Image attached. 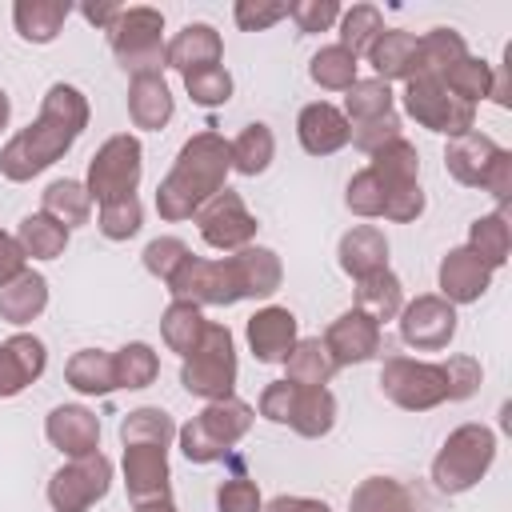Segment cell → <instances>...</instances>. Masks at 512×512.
<instances>
[{"label":"cell","mask_w":512,"mask_h":512,"mask_svg":"<svg viewBox=\"0 0 512 512\" xmlns=\"http://www.w3.org/2000/svg\"><path fill=\"white\" fill-rule=\"evenodd\" d=\"M40 212H48L52 220H60L68 232L72 228H80V224H88V216H92V196H88V188H84V180H52L44 192H40Z\"/></svg>","instance_id":"f35d334b"},{"label":"cell","mask_w":512,"mask_h":512,"mask_svg":"<svg viewBox=\"0 0 512 512\" xmlns=\"http://www.w3.org/2000/svg\"><path fill=\"white\" fill-rule=\"evenodd\" d=\"M232 88H236V84H232V72H228L224 64L184 76V92L192 96L196 108H224V104L232 100Z\"/></svg>","instance_id":"c3c4849f"},{"label":"cell","mask_w":512,"mask_h":512,"mask_svg":"<svg viewBox=\"0 0 512 512\" xmlns=\"http://www.w3.org/2000/svg\"><path fill=\"white\" fill-rule=\"evenodd\" d=\"M68 16H72L68 0H16L12 4V24L20 40L28 44H52Z\"/></svg>","instance_id":"83f0119b"},{"label":"cell","mask_w":512,"mask_h":512,"mask_svg":"<svg viewBox=\"0 0 512 512\" xmlns=\"http://www.w3.org/2000/svg\"><path fill=\"white\" fill-rule=\"evenodd\" d=\"M140 176H144V144L132 136V132H116L108 136L96 156L88 160V176H84V188L92 196V204H108V200H124V196H136L140 188Z\"/></svg>","instance_id":"52a82bcc"},{"label":"cell","mask_w":512,"mask_h":512,"mask_svg":"<svg viewBox=\"0 0 512 512\" xmlns=\"http://www.w3.org/2000/svg\"><path fill=\"white\" fill-rule=\"evenodd\" d=\"M340 112L348 116V124H356V120H372V116H384V112H396L392 84H384V80H376V76L356 80V84L348 88Z\"/></svg>","instance_id":"bcb514c9"},{"label":"cell","mask_w":512,"mask_h":512,"mask_svg":"<svg viewBox=\"0 0 512 512\" xmlns=\"http://www.w3.org/2000/svg\"><path fill=\"white\" fill-rule=\"evenodd\" d=\"M236 376H240V364H236V340L228 332V324H216L208 320L200 344L192 356L180 360V388L196 400H224V396H236Z\"/></svg>","instance_id":"5b68a950"},{"label":"cell","mask_w":512,"mask_h":512,"mask_svg":"<svg viewBox=\"0 0 512 512\" xmlns=\"http://www.w3.org/2000/svg\"><path fill=\"white\" fill-rule=\"evenodd\" d=\"M260 512H332V508L328 500H316V496H276Z\"/></svg>","instance_id":"6125c7cd"},{"label":"cell","mask_w":512,"mask_h":512,"mask_svg":"<svg viewBox=\"0 0 512 512\" xmlns=\"http://www.w3.org/2000/svg\"><path fill=\"white\" fill-rule=\"evenodd\" d=\"M64 380L80 396H112L116 392L112 352H104V348H80V352H72L68 364H64Z\"/></svg>","instance_id":"4dcf8cb0"},{"label":"cell","mask_w":512,"mask_h":512,"mask_svg":"<svg viewBox=\"0 0 512 512\" xmlns=\"http://www.w3.org/2000/svg\"><path fill=\"white\" fill-rule=\"evenodd\" d=\"M464 56H468V44L456 28H428L424 36H416V76L440 80Z\"/></svg>","instance_id":"e575fe53"},{"label":"cell","mask_w":512,"mask_h":512,"mask_svg":"<svg viewBox=\"0 0 512 512\" xmlns=\"http://www.w3.org/2000/svg\"><path fill=\"white\" fill-rule=\"evenodd\" d=\"M88 96L76 84L56 80L44 100L40 112L28 128H20L4 148H0V176L12 184H28L32 176H40L44 168H52L60 156L72 152V144L84 136L88 128Z\"/></svg>","instance_id":"6da1fadb"},{"label":"cell","mask_w":512,"mask_h":512,"mask_svg":"<svg viewBox=\"0 0 512 512\" xmlns=\"http://www.w3.org/2000/svg\"><path fill=\"white\" fill-rule=\"evenodd\" d=\"M124 488L132 504L172 496V468H168V448L156 444H124Z\"/></svg>","instance_id":"2e32d148"},{"label":"cell","mask_w":512,"mask_h":512,"mask_svg":"<svg viewBox=\"0 0 512 512\" xmlns=\"http://www.w3.org/2000/svg\"><path fill=\"white\" fill-rule=\"evenodd\" d=\"M112 364H116V388H148L160 376V356L144 340H132V344L116 348Z\"/></svg>","instance_id":"ee69618b"},{"label":"cell","mask_w":512,"mask_h":512,"mask_svg":"<svg viewBox=\"0 0 512 512\" xmlns=\"http://www.w3.org/2000/svg\"><path fill=\"white\" fill-rule=\"evenodd\" d=\"M340 0H292L288 4V20L300 28V36H316L328 32L340 20Z\"/></svg>","instance_id":"816d5d0a"},{"label":"cell","mask_w":512,"mask_h":512,"mask_svg":"<svg viewBox=\"0 0 512 512\" xmlns=\"http://www.w3.org/2000/svg\"><path fill=\"white\" fill-rule=\"evenodd\" d=\"M364 56H368L376 80H384V84H396L400 80L404 84V80L416 76V32H408V28H384Z\"/></svg>","instance_id":"d4e9b609"},{"label":"cell","mask_w":512,"mask_h":512,"mask_svg":"<svg viewBox=\"0 0 512 512\" xmlns=\"http://www.w3.org/2000/svg\"><path fill=\"white\" fill-rule=\"evenodd\" d=\"M404 124H400V116L396 112H384V116H372V120H356L352 124V136H348V144H356L360 152H376V148H384L388 140H396V136H404L400 132Z\"/></svg>","instance_id":"db71d44e"},{"label":"cell","mask_w":512,"mask_h":512,"mask_svg":"<svg viewBox=\"0 0 512 512\" xmlns=\"http://www.w3.org/2000/svg\"><path fill=\"white\" fill-rule=\"evenodd\" d=\"M456 320H460L456 308L444 296H436V292H424L416 300H404V308L396 316L400 340L408 348H416V352H440V348H448L452 336H456Z\"/></svg>","instance_id":"4fadbf2b"},{"label":"cell","mask_w":512,"mask_h":512,"mask_svg":"<svg viewBox=\"0 0 512 512\" xmlns=\"http://www.w3.org/2000/svg\"><path fill=\"white\" fill-rule=\"evenodd\" d=\"M108 44H112L116 64L128 76H148V72L168 68L164 64L168 40H164V12L160 8H148V4L120 8L116 24L108 28Z\"/></svg>","instance_id":"8992f818"},{"label":"cell","mask_w":512,"mask_h":512,"mask_svg":"<svg viewBox=\"0 0 512 512\" xmlns=\"http://www.w3.org/2000/svg\"><path fill=\"white\" fill-rule=\"evenodd\" d=\"M384 184H380V176L372 172V168H360L352 180H348V188H344V204H348V212L352 216H360V220H380L384 216Z\"/></svg>","instance_id":"681fc988"},{"label":"cell","mask_w":512,"mask_h":512,"mask_svg":"<svg viewBox=\"0 0 512 512\" xmlns=\"http://www.w3.org/2000/svg\"><path fill=\"white\" fill-rule=\"evenodd\" d=\"M360 60L348 52V48H340V44H324L312 60H308V76H312V84H320L324 92H348L360 76Z\"/></svg>","instance_id":"60d3db41"},{"label":"cell","mask_w":512,"mask_h":512,"mask_svg":"<svg viewBox=\"0 0 512 512\" xmlns=\"http://www.w3.org/2000/svg\"><path fill=\"white\" fill-rule=\"evenodd\" d=\"M384 32V16H380V8L376 4H352V8H344L340 12V48H348L356 60L372 48V40Z\"/></svg>","instance_id":"f6af8a7d"},{"label":"cell","mask_w":512,"mask_h":512,"mask_svg":"<svg viewBox=\"0 0 512 512\" xmlns=\"http://www.w3.org/2000/svg\"><path fill=\"white\" fill-rule=\"evenodd\" d=\"M164 288L172 292V300H184V304H196V308H232V304H240V288L232 280L228 256L224 260L188 256Z\"/></svg>","instance_id":"7c38bea8"},{"label":"cell","mask_w":512,"mask_h":512,"mask_svg":"<svg viewBox=\"0 0 512 512\" xmlns=\"http://www.w3.org/2000/svg\"><path fill=\"white\" fill-rule=\"evenodd\" d=\"M12 236L28 260H56V256H64V248L72 240V232L60 220H52L48 212H28Z\"/></svg>","instance_id":"836d02e7"},{"label":"cell","mask_w":512,"mask_h":512,"mask_svg":"<svg viewBox=\"0 0 512 512\" xmlns=\"http://www.w3.org/2000/svg\"><path fill=\"white\" fill-rule=\"evenodd\" d=\"M320 340H324V348H328V356H332L336 368H352V364H368V360L380 356L384 332H380L376 320H368L364 312L348 308V312H340L328 324V332Z\"/></svg>","instance_id":"5bb4252c"},{"label":"cell","mask_w":512,"mask_h":512,"mask_svg":"<svg viewBox=\"0 0 512 512\" xmlns=\"http://www.w3.org/2000/svg\"><path fill=\"white\" fill-rule=\"evenodd\" d=\"M220 60H224V40H220V32H216L212 24H204V20L184 24V28L168 40V52H164V64L176 68L180 76L216 68Z\"/></svg>","instance_id":"44dd1931"},{"label":"cell","mask_w":512,"mask_h":512,"mask_svg":"<svg viewBox=\"0 0 512 512\" xmlns=\"http://www.w3.org/2000/svg\"><path fill=\"white\" fill-rule=\"evenodd\" d=\"M48 368V348L32 332H16L0 340V400L20 396L28 384H36Z\"/></svg>","instance_id":"d6986e66"},{"label":"cell","mask_w":512,"mask_h":512,"mask_svg":"<svg viewBox=\"0 0 512 512\" xmlns=\"http://www.w3.org/2000/svg\"><path fill=\"white\" fill-rule=\"evenodd\" d=\"M216 508L220 512H260L264 508V496H260V484L248 480V476H232L216 488Z\"/></svg>","instance_id":"11a10c76"},{"label":"cell","mask_w":512,"mask_h":512,"mask_svg":"<svg viewBox=\"0 0 512 512\" xmlns=\"http://www.w3.org/2000/svg\"><path fill=\"white\" fill-rule=\"evenodd\" d=\"M368 168L380 176L384 192H392V188H408V184H420V180H416V176H420V152H416V144H412V140H404V136H396V140H388L384 148H376Z\"/></svg>","instance_id":"74e56055"},{"label":"cell","mask_w":512,"mask_h":512,"mask_svg":"<svg viewBox=\"0 0 512 512\" xmlns=\"http://www.w3.org/2000/svg\"><path fill=\"white\" fill-rule=\"evenodd\" d=\"M204 328H208V320H204V308H196V304L172 300V304L160 312V340H164L168 352H176L180 360L196 352Z\"/></svg>","instance_id":"8d00e7d4"},{"label":"cell","mask_w":512,"mask_h":512,"mask_svg":"<svg viewBox=\"0 0 512 512\" xmlns=\"http://www.w3.org/2000/svg\"><path fill=\"white\" fill-rule=\"evenodd\" d=\"M348 512H416V500L392 476H364L348 496Z\"/></svg>","instance_id":"ab89813d"},{"label":"cell","mask_w":512,"mask_h":512,"mask_svg":"<svg viewBox=\"0 0 512 512\" xmlns=\"http://www.w3.org/2000/svg\"><path fill=\"white\" fill-rule=\"evenodd\" d=\"M24 268H28V256L20 252V244H16V236L0 228V284H8L12 276H20Z\"/></svg>","instance_id":"94428289"},{"label":"cell","mask_w":512,"mask_h":512,"mask_svg":"<svg viewBox=\"0 0 512 512\" xmlns=\"http://www.w3.org/2000/svg\"><path fill=\"white\" fill-rule=\"evenodd\" d=\"M196 228H200V240L216 252H240L256 240V216L248 212L244 196L232 192V188H220L208 204H200V212L192 216Z\"/></svg>","instance_id":"8fae6325"},{"label":"cell","mask_w":512,"mask_h":512,"mask_svg":"<svg viewBox=\"0 0 512 512\" xmlns=\"http://www.w3.org/2000/svg\"><path fill=\"white\" fill-rule=\"evenodd\" d=\"M176 112V96L164 80V72L132 76L128 80V120L144 132H160Z\"/></svg>","instance_id":"603a6c76"},{"label":"cell","mask_w":512,"mask_h":512,"mask_svg":"<svg viewBox=\"0 0 512 512\" xmlns=\"http://www.w3.org/2000/svg\"><path fill=\"white\" fill-rule=\"evenodd\" d=\"M348 136H352L348 116L328 100H312L296 116V140L308 156H332L348 144Z\"/></svg>","instance_id":"ffe728a7"},{"label":"cell","mask_w":512,"mask_h":512,"mask_svg":"<svg viewBox=\"0 0 512 512\" xmlns=\"http://www.w3.org/2000/svg\"><path fill=\"white\" fill-rule=\"evenodd\" d=\"M336 260H340V268L352 280H364L372 272H384L388 268V236L376 224H356V228H348L340 236Z\"/></svg>","instance_id":"cb8c5ba5"},{"label":"cell","mask_w":512,"mask_h":512,"mask_svg":"<svg viewBox=\"0 0 512 512\" xmlns=\"http://www.w3.org/2000/svg\"><path fill=\"white\" fill-rule=\"evenodd\" d=\"M8 116H12V100H8V92L0 88V132L8 128Z\"/></svg>","instance_id":"003e7915"},{"label":"cell","mask_w":512,"mask_h":512,"mask_svg":"<svg viewBox=\"0 0 512 512\" xmlns=\"http://www.w3.org/2000/svg\"><path fill=\"white\" fill-rule=\"evenodd\" d=\"M244 336H248V348L260 364H284V356L292 352V344L300 340L296 332V312L292 308H280V304H264L248 316L244 324Z\"/></svg>","instance_id":"ac0fdd59"},{"label":"cell","mask_w":512,"mask_h":512,"mask_svg":"<svg viewBox=\"0 0 512 512\" xmlns=\"http://www.w3.org/2000/svg\"><path fill=\"white\" fill-rule=\"evenodd\" d=\"M228 160H232V172L240 176H260L268 172V164L276 160V136L264 120H252L236 132V140H228Z\"/></svg>","instance_id":"d6a6232c"},{"label":"cell","mask_w":512,"mask_h":512,"mask_svg":"<svg viewBox=\"0 0 512 512\" xmlns=\"http://www.w3.org/2000/svg\"><path fill=\"white\" fill-rule=\"evenodd\" d=\"M488 100L500 104V108H512V88H508V68L504 64L492 68V92H488Z\"/></svg>","instance_id":"e7e4bbea"},{"label":"cell","mask_w":512,"mask_h":512,"mask_svg":"<svg viewBox=\"0 0 512 512\" xmlns=\"http://www.w3.org/2000/svg\"><path fill=\"white\" fill-rule=\"evenodd\" d=\"M228 140L212 128L188 136L168 168V176L156 184V212L168 224L192 220L200 212V204H208L220 188H228Z\"/></svg>","instance_id":"7a4b0ae2"},{"label":"cell","mask_w":512,"mask_h":512,"mask_svg":"<svg viewBox=\"0 0 512 512\" xmlns=\"http://www.w3.org/2000/svg\"><path fill=\"white\" fill-rule=\"evenodd\" d=\"M444 372H448V400H468L480 388V376H484L480 360H472V356H448Z\"/></svg>","instance_id":"680465c9"},{"label":"cell","mask_w":512,"mask_h":512,"mask_svg":"<svg viewBox=\"0 0 512 512\" xmlns=\"http://www.w3.org/2000/svg\"><path fill=\"white\" fill-rule=\"evenodd\" d=\"M352 308L364 312L368 320H376L384 328L404 308V284H400V276L392 268H384V272H372V276L356 280V304Z\"/></svg>","instance_id":"f1b7e54d"},{"label":"cell","mask_w":512,"mask_h":512,"mask_svg":"<svg viewBox=\"0 0 512 512\" xmlns=\"http://www.w3.org/2000/svg\"><path fill=\"white\" fill-rule=\"evenodd\" d=\"M44 436L68 460L100 452V416L92 408H84V404H56L44 416Z\"/></svg>","instance_id":"e0dca14e"},{"label":"cell","mask_w":512,"mask_h":512,"mask_svg":"<svg viewBox=\"0 0 512 512\" xmlns=\"http://www.w3.org/2000/svg\"><path fill=\"white\" fill-rule=\"evenodd\" d=\"M436 296H444L452 308L460 304H476L488 288H492V268L472 252V248H448L440 256V268H436Z\"/></svg>","instance_id":"9a60e30c"},{"label":"cell","mask_w":512,"mask_h":512,"mask_svg":"<svg viewBox=\"0 0 512 512\" xmlns=\"http://www.w3.org/2000/svg\"><path fill=\"white\" fill-rule=\"evenodd\" d=\"M108 488H112V460L104 452H88L52 472L48 504L52 512H88L108 496Z\"/></svg>","instance_id":"30bf717a"},{"label":"cell","mask_w":512,"mask_h":512,"mask_svg":"<svg viewBox=\"0 0 512 512\" xmlns=\"http://www.w3.org/2000/svg\"><path fill=\"white\" fill-rule=\"evenodd\" d=\"M48 308V280L32 268H24L20 276H12L8 284H0V320L24 328L32 324L40 312Z\"/></svg>","instance_id":"4316f807"},{"label":"cell","mask_w":512,"mask_h":512,"mask_svg":"<svg viewBox=\"0 0 512 512\" xmlns=\"http://www.w3.org/2000/svg\"><path fill=\"white\" fill-rule=\"evenodd\" d=\"M496 460V432L488 424H460L444 436L440 452L432 456V484L444 496L472 492Z\"/></svg>","instance_id":"277c9868"},{"label":"cell","mask_w":512,"mask_h":512,"mask_svg":"<svg viewBox=\"0 0 512 512\" xmlns=\"http://www.w3.org/2000/svg\"><path fill=\"white\" fill-rule=\"evenodd\" d=\"M496 152H500V144H496L492 136H484V132L472 128V132L448 140V148H444V168H448V176H452L456 184L480 188V180H484V172H488V164H492Z\"/></svg>","instance_id":"484cf974"},{"label":"cell","mask_w":512,"mask_h":512,"mask_svg":"<svg viewBox=\"0 0 512 512\" xmlns=\"http://www.w3.org/2000/svg\"><path fill=\"white\" fill-rule=\"evenodd\" d=\"M252 420H256V408L236 400V396L208 400L184 428H176L184 460L188 464H216V460H224L228 448L248 436Z\"/></svg>","instance_id":"3957f363"},{"label":"cell","mask_w":512,"mask_h":512,"mask_svg":"<svg viewBox=\"0 0 512 512\" xmlns=\"http://www.w3.org/2000/svg\"><path fill=\"white\" fill-rule=\"evenodd\" d=\"M228 268H232V280L240 288V300H268L284 284V264L264 244H248V248L232 252Z\"/></svg>","instance_id":"7402d4cb"},{"label":"cell","mask_w":512,"mask_h":512,"mask_svg":"<svg viewBox=\"0 0 512 512\" xmlns=\"http://www.w3.org/2000/svg\"><path fill=\"white\" fill-rule=\"evenodd\" d=\"M380 392L404 412H432L448 400V372L436 360L388 356L380 364Z\"/></svg>","instance_id":"ba28073f"},{"label":"cell","mask_w":512,"mask_h":512,"mask_svg":"<svg viewBox=\"0 0 512 512\" xmlns=\"http://www.w3.org/2000/svg\"><path fill=\"white\" fill-rule=\"evenodd\" d=\"M80 16H84L92 28L108 32V28L116 24V16H120V4H84V8H80Z\"/></svg>","instance_id":"be15d7a7"},{"label":"cell","mask_w":512,"mask_h":512,"mask_svg":"<svg viewBox=\"0 0 512 512\" xmlns=\"http://www.w3.org/2000/svg\"><path fill=\"white\" fill-rule=\"evenodd\" d=\"M480 188H484L488 196H496V200H500V208L512 200V152H508V148H500V152L492 156V164H488V172H484Z\"/></svg>","instance_id":"91938a15"},{"label":"cell","mask_w":512,"mask_h":512,"mask_svg":"<svg viewBox=\"0 0 512 512\" xmlns=\"http://www.w3.org/2000/svg\"><path fill=\"white\" fill-rule=\"evenodd\" d=\"M440 84H444L456 100H464V104L476 108V104L488 100V92H492V64L468 52L460 64H452V68L440 76Z\"/></svg>","instance_id":"7bdbcfd3"},{"label":"cell","mask_w":512,"mask_h":512,"mask_svg":"<svg viewBox=\"0 0 512 512\" xmlns=\"http://www.w3.org/2000/svg\"><path fill=\"white\" fill-rule=\"evenodd\" d=\"M188 256H192V248H188L180 236H156V240H148L144 252H140L148 276H156L160 284H168V280L180 272V264H184Z\"/></svg>","instance_id":"f907efd6"},{"label":"cell","mask_w":512,"mask_h":512,"mask_svg":"<svg viewBox=\"0 0 512 512\" xmlns=\"http://www.w3.org/2000/svg\"><path fill=\"white\" fill-rule=\"evenodd\" d=\"M176 440V424L164 408L156 404H144V408H132L124 412L120 420V444H156V448H168Z\"/></svg>","instance_id":"b9f144b4"},{"label":"cell","mask_w":512,"mask_h":512,"mask_svg":"<svg viewBox=\"0 0 512 512\" xmlns=\"http://www.w3.org/2000/svg\"><path fill=\"white\" fill-rule=\"evenodd\" d=\"M332 424H336V396L328 388H296L288 428L304 440H320L332 432Z\"/></svg>","instance_id":"d590c367"},{"label":"cell","mask_w":512,"mask_h":512,"mask_svg":"<svg viewBox=\"0 0 512 512\" xmlns=\"http://www.w3.org/2000/svg\"><path fill=\"white\" fill-rule=\"evenodd\" d=\"M332 376H336V364H332L320 336L296 340L292 352L284 356V380L296 384V388H328Z\"/></svg>","instance_id":"f546056e"},{"label":"cell","mask_w":512,"mask_h":512,"mask_svg":"<svg viewBox=\"0 0 512 512\" xmlns=\"http://www.w3.org/2000/svg\"><path fill=\"white\" fill-rule=\"evenodd\" d=\"M400 104H404V112H408L420 128H428V132H436V136H448V140H456V136H464V132L476 128V108L464 104V100H456V96H452L440 80H432V76H412V80H404Z\"/></svg>","instance_id":"9c48e42d"},{"label":"cell","mask_w":512,"mask_h":512,"mask_svg":"<svg viewBox=\"0 0 512 512\" xmlns=\"http://www.w3.org/2000/svg\"><path fill=\"white\" fill-rule=\"evenodd\" d=\"M292 404H296V384L272 380V384H264V392H260V400H256V412H260L268 424H288Z\"/></svg>","instance_id":"6f0895ef"},{"label":"cell","mask_w":512,"mask_h":512,"mask_svg":"<svg viewBox=\"0 0 512 512\" xmlns=\"http://www.w3.org/2000/svg\"><path fill=\"white\" fill-rule=\"evenodd\" d=\"M132 512H180L172 496H160V500H144V504H132Z\"/></svg>","instance_id":"03108f58"},{"label":"cell","mask_w":512,"mask_h":512,"mask_svg":"<svg viewBox=\"0 0 512 512\" xmlns=\"http://www.w3.org/2000/svg\"><path fill=\"white\" fill-rule=\"evenodd\" d=\"M424 188L420 184H408V188H392L388 196H384V220H392V224H412V220H420L424 216Z\"/></svg>","instance_id":"9f6ffc18"},{"label":"cell","mask_w":512,"mask_h":512,"mask_svg":"<svg viewBox=\"0 0 512 512\" xmlns=\"http://www.w3.org/2000/svg\"><path fill=\"white\" fill-rule=\"evenodd\" d=\"M144 224V204L136 196H124V200H108L100 204V216H96V228L104 240H132Z\"/></svg>","instance_id":"7dc6e473"},{"label":"cell","mask_w":512,"mask_h":512,"mask_svg":"<svg viewBox=\"0 0 512 512\" xmlns=\"http://www.w3.org/2000/svg\"><path fill=\"white\" fill-rule=\"evenodd\" d=\"M288 16L284 0H236L232 4V20L240 32H264L272 24H280Z\"/></svg>","instance_id":"f5cc1de1"},{"label":"cell","mask_w":512,"mask_h":512,"mask_svg":"<svg viewBox=\"0 0 512 512\" xmlns=\"http://www.w3.org/2000/svg\"><path fill=\"white\" fill-rule=\"evenodd\" d=\"M492 272L508 264V252H512V224H508V204L496 208V212H484L468 224V244Z\"/></svg>","instance_id":"1f68e13d"}]
</instances>
